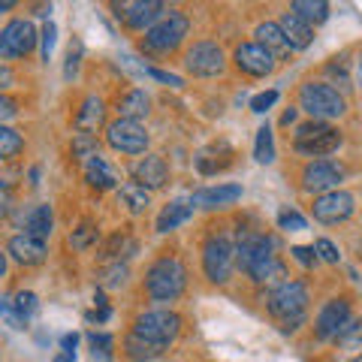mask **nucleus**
Listing matches in <instances>:
<instances>
[{
    "label": "nucleus",
    "mask_w": 362,
    "mask_h": 362,
    "mask_svg": "<svg viewBox=\"0 0 362 362\" xmlns=\"http://www.w3.org/2000/svg\"><path fill=\"white\" fill-rule=\"evenodd\" d=\"M235 66L247 76L263 78V76H269L272 70H275V54H272L269 49H263L259 42H242L239 49H235Z\"/></svg>",
    "instance_id": "dca6fc26"
},
{
    "label": "nucleus",
    "mask_w": 362,
    "mask_h": 362,
    "mask_svg": "<svg viewBox=\"0 0 362 362\" xmlns=\"http://www.w3.org/2000/svg\"><path fill=\"white\" fill-rule=\"evenodd\" d=\"M0 58H4V42H0Z\"/></svg>",
    "instance_id": "bf43d9fd"
},
{
    "label": "nucleus",
    "mask_w": 362,
    "mask_h": 362,
    "mask_svg": "<svg viewBox=\"0 0 362 362\" xmlns=\"http://www.w3.org/2000/svg\"><path fill=\"white\" fill-rule=\"evenodd\" d=\"M4 275H6V254L0 251V278H4Z\"/></svg>",
    "instance_id": "4d7b16f0"
},
{
    "label": "nucleus",
    "mask_w": 362,
    "mask_h": 362,
    "mask_svg": "<svg viewBox=\"0 0 362 362\" xmlns=\"http://www.w3.org/2000/svg\"><path fill=\"white\" fill-rule=\"evenodd\" d=\"M235 266V247L226 235H211L202 247V269L211 284H226Z\"/></svg>",
    "instance_id": "6e6552de"
},
{
    "label": "nucleus",
    "mask_w": 362,
    "mask_h": 362,
    "mask_svg": "<svg viewBox=\"0 0 362 362\" xmlns=\"http://www.w3.org/2000/svg\"><path fill=\"white\" fill-rule=\"evenodd\" d=\"M16 85V73H13V66L0 61V90H6V88H13Z\"/></svg>",
    "instance_id": "3c124183"
},
{
    "label": "nucleus",
    "mask_w": 362,
    "mask_h": 362,
    "mask_svg": "<svg viewBox=\"0 0 362 362\" xmlns=\"http://www.w3.org/2000/svg\"><path fill=\"white\" fill-rule=\"evenodd\" d=\"M103 115H106V109H103V100L100 97H88L82 109H78V115H76V124H78V130H97L100 124H103Z\"/></svg>",
    "instance_id": "cd10ccee"
},
{
    "label": "nucleus",
    "mask_w": 362,
    "mask_h": 362,
    "mask_svg": "<svg viewBox=\"0 0 362 362\" xmlns=\"http://www.w3.org/2000/svg\"><path fill=\"white\" fill-rule=\"evenodd\" d=\"M16 4H13V0H0V13H9V9H13Z\"/></svg>",
    "instance_id": "6e6d98bb"
},
{
    "label": "nucleus",
    "mask_w": 362,
    "mask_h": 362,
    "mask_svg": "<svg viewBox=\"0 0 362 362\" xmlns=\"http://www.w3.org/2000/svg\"><path fill=\"white\" fill-rule=\"evenodd\" d=\"M118 202L127 206L133 214H142L151 206V194L142 185H136V181H124V185L118 187Z\"/></svg>",
    "instance_id": "a878e982"
},
{
    "label": "nucleus",
    "mask_w": 362,
    "mask_h": 362,
    "mask_svg": "<svg viewBox=\"0 0 362 362\" xmlns=\"http://www.w3.org/2000/svg\"><path fill=\"white\" fill-rule=\"evenodd\" d=\"M326 73L332 78H341V88H350V76H347V64L344 58H335L332 64H326Z\"/></svg>",
    "instance_id": "c03bdc74"
},
{
    "label": "nucleus",
    "mask_w": 362,
    "mask_h": 362,
    "mask_svg": "<svg viewBox=\"0 0 362 362\" xmlns=\"http://www.w3.org/2000/svg\"><path fill=\"white\" fill-rule=\"evenodd\" d=\"M115 16L130 30H148L166 16V4L160 0H133V4H115Z\"/></svg>",
    "instance_id": "f8f14e48"
},
{
    "label": "nucleus",
    "mask_w": 362,
    "mask_h": 362,
    "mask_svg": "<svg viewBox=\"0 0 362 362\" xmlns=\"http://www.w3.org/2000/svg\"><path fill=\"white\" fill-rule=\"evenodd\" d=\"M185 66L190 76H199V78H211V76H221L223 66H226V58H223V49L218 42H194V49L185 54Z\"/></svg>",
    "instance_id": "9d476101"
},
{
    "label": "nucleus",
    "mask_w": 362,
    "mask_h": 362,
    "mask_svg": "<svg viewBox=\"0 0 362 362\" xmlns=\"http://www.w3.org/2000/svg\"><path fill=\"white\" fill-rule=\"evenodd\" d=\"M356 73H359V82H362V58H359V64H356Z\"/></svg>",
    "instance_id": "13d9d810"
},
{
    "label": "nucleus",
    "mask_w": 362,
    "mask_h": 362,
    "mask_svg": "<svg viewBox=\"0 0 362 362\" xmlns=\"http://www.w3.org/2000/svg\"><path fill=\"white\" fill-rule=\"evenodd\" d=\"M76 344H78V335L76 332H66L61 338V354H73L76 356Z\"/></svg>",
    "instance_id": "603ef678"
},
{
    "label": "nucleus",
    "mask_w": 362,
    "mask_h": 362,
    "mask_svg": "<svg viewBox=\"0 0 362 362\" xmlns=\"http://www.w3.org/2000/svg\"><path fill=\"white\" fill-rule=\"evenodd\" d=\"M293 148L305 157H326L341 148V133L326 121H305L293 133Z\"/></svg>",
    "instance_id": "39448f33"
},
{
    "label": "nucleus",
    "mask_w": 362,
    "mask_h": 362,
    "mask_svg": "<svg viewBox=\"0 0 362 362\" xmlns=\"http://www.w3.org/2000/svg\"><path fill=\"white\" fill-rule=\"evenodd\" d=\"M296 115H299V109H287L284 115H281V124H293V121H296Z\"/></svg>",
    "instance_id": "864d4df0"
},
{
    "label": "nucleus",
    "mask_w": 362,
    "mask_h": 362,
    "mask_svg": "<svg viewBox=\"0 0 362 362\" xmlns=\"http://www.w3.org/2000/svg\"><path fill=\"white\" fill-rule=\"evenodd\" d=\"M115 109H118V118H124V121H139V118L148 115L151 100H148V94H145V90L133 88V90H127L124 97H118Z\"/></svg>",
    "instance_id": "4be33fe9"
},
{
    "label": "nucleus",
    "mask_w": 362,
    "mask_h": 362,
    "mask_svg": "<svg viewBox=\"0 0 362 362\" xmlns=\"http://www.w3.org/2000/svg\"><path fill=\"white\" fill-rule=\"evenodd\" d=\"M18 115V103L13 97H6V94H0V124L9 121V118H16Z\"/></svg>",
    "instance_id": "a18cd8bd"
},
{
    "label": "nucleus",
    "mask_w": 362,
    "mask_h": 362,
    "mask_svg": "<svg viewBox=\"0 0 362 362\" xmlns=\"http://www.w3.org/2000/svg\"><path fill=\"white\" fill-rule=\"evenodd\" d=\"M293 16H299L305 25H323L326 18H329V4L326 0H293L290 4Z\"/></svg>",
    "instance_id": "bb28decb"
},
{
    "label": "nucleus",
    "mask_w": 362,
    "mask_h": 362,
    "mask_svg": "<svg viewBox=\"0 0 362 362\" xmlns=\"http://www.w3.org/2000/svg\"><path fill=\"white\" fill-rule=\"evenodd\" d=\"M254 37H257V42L263 45V49H269L272 54H275V61H278V54L290 52V45L284 40V30L278 28V21H263V25H257Z\"/></svg>",
    "instance_id": "b1692460"
},
{
    "label": "nucleus",
    "mask_w": 362,
    "mask_h": 362,
    "mask_svg": "<svg viewBox=\"0 0 362 362\" xmlns=\"http://www.w3.org/2000/svg\"><path fill=\"white\" fill-rule=\"evenodd\" d=\"M187 287V269L178 257L154 259L148 275H145V290L154 302H175Z\"/></svg>",
    "instance_id": "7ed1b4c3"
},
{
    "label": "nucleus",
    "mask_w": 362,
    "mask_h": 362,
    "mask_svg": "<svg viewBox=\"0 0 362 362\" xmlns=\"http://www.w3.org/2000/svg\"><path fill=\"white\" fill-rule=\"evenodd\" d=\"M269 314L281 323L284 332H296L305 323V311H308V287L302 281H281V284L269 293Z\"/></svg>",
    "instance_id": "f03ea898"
},
{
    "label": "nucleus",
    "mask_w": 362,
    "mask_h": 362,
    "mask_svg": "<svg viewBox=\"0 0 362 362\" xmlns=\"http://www.w3.org/2000/svg\"><path fill=\"white\" fill-rule=\"evenodd\" d=\"M78 64H82V42H73L70 52H66V66H64V78L73 82L78 76Z\"/></svg>",
    "instance_id": "a19ab883"
},
{
    "label": "nucleus",
    "mask_w": 362,
    "mask_h": 362,
    "mask_svg": "<svg viewBox=\"0 0 362 362\" xmlns=\"http://www.w3.org/2000/svg\"><path fill=\"white\" fill-rule=\"evenodd\" d=\"M97 235H100V233H97V226H94V223H82L78 230H73L70 245L76 247V251H88V247L97 242Z\"/></svg>",
    "instance_id": "e433bc0d"
},
{
    "label": "nucleus",
    "mask_w": 362,
    "mask_h": 362,
    "mask_svg": "<svg viewBox=\"0 0 362 362\" xmlns=\"http://www.w3.org/2000/svg\"><path fill=\"white\" fill-rule=\"evenodd\" d=\"M190 218H194L190 199H173L160 214H157V233H173L181 223H187Z\"/></svg>",
    "instance_id": "412c9836"
},
{
    "label": "nucleus",
    "mask_w": 362,
    "mask_h": 362,
    "mask_svg": "<svg viewBox=\"0 0 362 362\" xmlns=\"http://www.w3.org/2000/svg\"><path fill=\"white\" fill-rule=\"evenodd\" d=\"M52 226H54L52 206H37V209H30V214L25 218V235H33V239L45 242L52 235Z\"/></svg>",
    "instance_id": "393cba45"
},
{
    "label": "nucleus",
    "mask_w": 362,
    "mask_h": 362,
    "mask_svg": "<svg viewBox=\"0 0 362 362\" xmlns=\"http://www.w3.org/2000/svg\"><path fill=\"white\" fill-rule=\"evenodd\" d=\"M13 308H16V314L21 317V323H28L30 317L40 311V302H37V296H33L30 290H21V293H16V302H13Z\"/></svg>",
    "instance_id": "f704fd0d"
},
{
    "label": "nucleus",
    "mask_w": 362,
    "mask_h": 362,
    "mask_svg": "<svg viewBox=\"0 0 362 362\" xmlns=\"http://www.w3.org/2000/svg\"><path fill=\"white\" fill-rule=\"evenodd\" d=\"M73 154H76V157H82V160L94 157V154H97V136H94V133L78 130V133L73 136Z\"/></svg>",
    "instance_id": "c9c22d12"
},
{
    "label": "nucleus",
    "mask_w": 362,
    "mask_h": 362,
    "mask_svg": "<svg viewBox=\"0 0 362 362\" xmlns=\"http://www.w3.org/2000/svg\"><path fill=\"white\" fill-rule=\"evenodd\" d=\"M314 254L320 257L323 263H338V259H341V254H338L335 242H329V239H317V242H314Z\"/></svg>",
    "instance_id": "79ce46f5"
},
{
    "label": "nucleus",
    "mask_w": 362,
    "mask_h": 362,
    "mask_svg": "<svg viewBox=\"0 0 362 362\" xmlns=\"http://www.w3.org/2000/svg\"><path fill=\"white\" fill-rule=\"evenodd\" d=\"M235 199H242V185H218V187H199L190 197L194 209H221L233 206Z\"/></svg>",
    "instance_id": "a211bd4d"
},
{
    "label": "nucleus",
    "mask_w": 362,
    "mask_h": 362,
    "mask_svg": "<svg viewBox=\"0 0 362 362\" xmlns=\"http://www.w3.org/2000/svg\"><path fill=\"white\" fill-rule=\"evenodd\" d=\"M293 257H296L299 259V263L305 266V269H311L314 263H317V254H314V247H293Z\"/></svg>",
    "instance_id": "09e8293b"
},
{
    "label": "nucleus",
    "mask_w": 362,
    "mask_h": 362,
    "mask_svg": "<svg viewBox=\"0 0 362 362\" xmlns=\"http://www.w3.org/2000/svg\"><path fill=\"white\" fill-rule=\"evenodd\" d=\"M54 40H58V28H54L52 21H45L42 30H40V54H42V61H49V58H52Z\"/></svg>",
    "instance_id": "4c0bfd02"
},
{
    "label": "nucleus",
    "mask_w": 362,
    "mask_h": 362,
    "mask_svg": "<svg viewBox=\"0 0 362 362\" xmlns=\"http://www.w3.org/2000/svg\"><path fill=\"white\" fill-rule=\"evenodd\" d=\"M178 332H181V317L175 311H145L133 323V335L157 347L173 344Z\"/></svg>",
    "instance_id": "0eeeda50"
},
{
    "label": "nucleus",
    "mask_w": 362,
    "mask_h": 362,
    "mask_svg": "<svg viewBox=\"0 0 362 362\" xmlns=\"http://www.w3.org/2000/svg\"><path fill=\"white\" fill-rule=\"evenodd\" d=\"M275 103H278V90H263V94H257V97L251 100V112L263 115V112H269Z\"/></svg>",
    "instance_id": "37998d69"
},
{
    "label": "nucleus",
    "mask_w": 362,
    "mask_h": 362,
    "mask_svg": "<svg viewBox=\"0 0 362 362\" xmlns=\"http://www.w3.org/2000/svg\"><path fill=\"white\" fill-rule=\"evenodd\" d=\"M21 148H25V139H21V133L13 130V127H6V124H0V163L18 157Z\"/></svg>",
    "instance_id": "c756f323"
},
{
    "label": "nucleus",
    "mask_w": 362,
    "mask_h": 362,
    "mask_svg": "<svg viewBox=\"0 0 362 362\" xmlns=\"http://www.w3.org/2000/svg\"><path fill=\"white\" fill-rule=\"evenodd\" d=\"M354 209H356V199H354V194H347V190H329V194H320L311 206L314 221H320V223H341L354 214Z\"/></svg>",
    "instance_id": "4468645a"
},
{
    "label": "nucleus",
    "mask_w": 362,
    "mask_h": 362,
    "mask_svg": "<svg viewBox=\"0 0 362 362\" xmlns=\"http://www.w3.org/2000/svg\"><path fill=\"white\" fill-rule=\"evenodd\" d=\"M0 314L6 317V323L13 326V329H21V326H25V323H21V317L16 314V308H13V305H9L6 299H0Z\"/></svg>",
    "instance_id": "de8ad7c7"
},
{
    "label": "nucleus",
    "mask_w": 362,
    "mask_h": 362,
    "mask_svg": "<svg viewBox=\"0 0 362 362\" xmlns=\"http://www.w3.org/2000/svg\"><path fill=\"white\" fill-rule=\"evenodd\" d=\"M54 362H76V356L73 354H58V356H54Z\"/></svg>",
    "instance_id": "5fc2aeb1"
},
{
    "label": "nucleus",
    "mask_w": 362,
    "mask_h": 362,
    "mask_svg": "<svg viewBox=\"0 0 362 362\" xmlns=\"http://www.w3.org/2000/svg\"><path fill=\"white\" fill-rule=\"evenodd\" d=\"M344 181V166L338 160H329V157H320V160H314L305 166L302 173V187L308 190V194H329V190H338V185Z\"/></svg>",
    "instance_id": "1a4fd4ad"
},
{
    "label": "nucleus",
    "mask_w": 362,
    "mask_h": 362,
    "mask_svg": "<svg viewBox=\"0 0 362 362\" xmlns=\"http://www.w3.org/2000/svg\"><path fill=\"white\" fill-rule=\"evenodd\" d=\"M145 76L157 78V82H166V85H173V88H181V78H178V76L166 73V70H157V66H145Z\"/></svg>",
    "instance_id": "49530a36"
},
{
    "label": "nucleus",
    "mask_w": 362,
    "mask_h": 362,
    "mask_svg": "<svg viewBox=\"0 0 362 362\" xmlns=\"http://www.w3.org/2000/svg\"><path fill=\"white\" fill-rule=\"evenodd\" d=\"M9 209H13V190L6 181H0V218H6Z\"/></svg>",
    "instance_id": "8fccbe9b"
},
{
    "label": "nucleus",
    "mask_w": 362,
    "mask_h": 362,
    "mask_svg": "<svg viewBox=\"0 0 362 362\" xmlns=\"http://www.w3.org/2000/svg\"><path fill=\"white\" fill-rule=\"evenodd\" d=\"M112 335L109 332H90L88 335V347H90V359L94 362H112Z\"/></svg>",
    "instance_id": "473e14b6"
},
{
    "label": "nucleus",
    "mask_w": 362,
    "mask_h": 362,
    "mask_svg": "<svg viewBox=\"0 0 362 362\" xmlns=\"http://www.w3.org/2000/svg\"><path fill=\"white\" fill-rule=\"evenodd\" d=\"M278 226H281V230H290V233H299V230L308 226V221H305L296 209H284L278 214Z\"/></svg>",
    "instance_id": "58836bf2"
},
{
    "label": "nucleus",
    "mask_w": 362,
    "mask_h": 362,
    "mask_svg": "<svg viewBox=\"0 0 362 362\" xmlns=\"http://www.w3.org/2000/svg\"><path fill=\"white\" fill-rule=\"evenodd\" d=\"M133 181L136 185H142L145 190H157V187H163L166 181H169V166L163 157H157V154H145L139 163L133 166Z\"/></svg>",
    "instance_id": "f3484780"
},
{
    "label": "nucleus",
    "mask_w": 362,
    "mask_h": 362,
    "mask_svg": "<svg viewBox=\"0 0 362 362\" xmlns=\"http://www.w3.org/2000/svg\"><path fill=\"white\" fill-rule=\"evenodd\" d=\"M190 30V21L185 13H175V9H169V13L157 21L154 28L145 30V40H142V49L151 52V54H166V52H175L181 40L187 37Z\"/></svg>",
    "instance_id": "423d86ee"
},
{
    "label": "nucleus",
    "mask_w": 362,
    "mask_h": 362,
    "mask_svg": "<svg viewBox=\"0 0 362 362\" xmlns=\"http://www.w3.org/2000/svg\"><path fill=\"white\" fill-rule=\"evenodd\" d=\"M278 28L284 30V40H287L290 49H308L314 42V28L305 25V21L293 13H284V18L278 21Z\"/></svg>",
    "instance_id": "aec40b11"
},
{
    "label": "nucleus",
    "mask_w": 362,
    "mask_h": 362,
    "mask_svg": "<svg viewBox=\"0 0 362 362\" xmlns=\"http://www.w3.org/2000/svg\"><path fill=\"white\" fill-rule=\"evenodd\" d=\"M332 341L338 347H362V317H356V320H347L341 329H338V335L332 338Z\"/></svg>",
    "instance_id": "72a5a7b5"
},
{
    "label": "nucleus",
    "mask_w": 362,
    "mask_h": 362,
    "mask_svg": "<svg viewBox=\"0 0 362 362\" xmlns=\"http://www.w3.org/2000/svg\"><path fill=\"white\" fill-rule=\"evenodd\" d=\"M9 257L21 266H40L45 263V242L33 239V235H13L9 239Z\"/></svg>",
    "instance_id": "6ab92c4d"
},
{
    "label": "nucleus",
    "mask_w": 362,
    "mask_h": 362,
    "mask_svg": "<svg viewBox=\"0 0 362 362\" xmlns=\"http://www.w3.org/2000/svg\"><path fill=\"white\" fill-rule=\"evenodd\" d=\"M124 281H127V266H124V263H112V266L103 269V287L115 290V287L124 284Z\"/></svg>",
    "instance_id": "ea45409f"
},
{
    "label": "nucleus",
    "mask_w": 362,
    "mask_h": 362,
    "mask_svg": "<svg viewBox=\"0 0 362 362\" xmlns=\"http://www.w3.org/2000/svg\"><path fill=\"white\" fill-rule=\"evenodd\" d=\"M235 263L247 272L257 284H281L284 278V263L275 257V239H269L263 233L245 230L235 239Z\"/></svg>",
    "instance_id": "f257e3e1"
},
{
    "label": "nucleus",
    "mask_w": 362,
    "mask_h": 362,
    "mask_svg": "<svg viewBox=\"0 0 362 362\" xmlns=\"http://www.w3.org/2000/svg\"><path fill=\"white\" fill-rule=\"evenodd\" d=\"M106 142L121 154H145L148 148V133L139 121H112L106 127Z\"/></svg>",
    "instance_id": "9b49d317"
},
{
    "label": "nucleus",
    "mask_w": 362,
    "mask_h": 362,
    "mask_svg": "<svg viewBox=\"0 0 362 362\" xmlns=\"http://www.w3.org/2000/svg\"><path fill=\"white\" fill-rule=\"evenodd\" d=\"M299 109H305L311 115V121H329L341 118L347 112V100L338 94L332 85L323 82H305L299 88Z\"/></svg>",
    "instance_id": "20e7f679"
},
{
    "label": "nucleus",
    "mask_w": 362,
    "mask_h": 362,
    "mask_svg": "<svg viewBox=\"0 0 362 362\" xmlns=\"http://www.w3.org/2000/svg\"><path fill=\"white\" fill-rule=\"evenodd\" d=\"M136 254V242L130 239V235H124V233H115L112 239L106 242V251L103 257L106 259H115V263H121V259H127Z\"/></svg>",
    "instance_id": "7c9ffc66"
},
{
    "label": "nucleus",
    "mask_w": 362,
    "mask_h": 362,
    "mask_svg": "<svg viewBox=\"0 0 362 362\" xmlns=\"http://www.w3.org/2000/svg\"><path fill=\"white\" fill-rule=\"evenodd\" d=\"M40 33L28 18H13L9 25L0 30V42H4V58H25L33 52Z\"/></svg>",
    "instance_id": "ddd939ff"
},
{
    "label": "nucleus",
    "mask_w": 362,
    "mask_h": 362,
    "mask_svg": "<svg viewBox=\"0 0 362 362\" xmlns=\"http://www.w3.org/2000/svg\"><path fill=\"white\" fill-rule=\"evenodd\" d=\"M254 157H257V163H272V160H275V139H272V127H269V124H263V127L257 130Z\"/></svg>",
    "instance_id": "2f4dec72"
},
{
    "label": "nucleus",
    "mask_w": 362,
    "mask_h": 362,
    "mask_svg": "<svg viewBox=\"0 0 362 362\" xmlns=\"http://www.w3.org/2000/svg\"><path fill=\"white\" fill-rule=\"evenodd\" d=\"M350 320V302L344 296H338V299H329L320 308V314H317V320H314V332L320 341H332V338L338 335V329Z\"/></svg>",
    "instance_id": "2eb2a0df"
},
{
    "label": "nucleus",
    "mask_w": 362,
    "mask_h": 362,
    "mask_svg": "<svg viewBox=\"0 0 362 362\" xmlns=\"http://www.w3.org/2000/svg\"><path fill=\"white\" fill-rule=\"evenodd\" d=\"M85 178H88V185L97 187V190H112L118 185L115 169H112L100 154H94V157H88L85 160Z\"/></svg>",
    "instance_id": "5701e85b"
},
{
    "label": "nucleus",
    "mask_w": 362,
    "mask_h": 362,
    "mask_svg": "<svg viewBox=\"0 0 362 362\" xmlns=\"http://www.w3.org/2000/svg\"><path fill=\"white\" fill-rule=\"evenodd\" d=\"M124 350H127V356H130L133 362H154L157 356L163 354V347L142 341V338H136L133 332H130V338H127V344H124Z\"/></svg>",
    "instance_id": "c85d7f7f"
}]
</instances>
